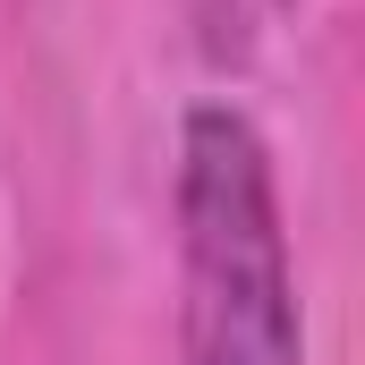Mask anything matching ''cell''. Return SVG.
I'll use <instances>...</instances> for the list:
<instances>
[{
	"label": "cell",
	"mask_w": 365,
	"mask_h": 365,
	"mask_svg": "<svg viewBox=\"0 0 365 365\" xmlns=\"http://www.w3.org/2000/svg\"><path fill=\"white\" fill-rule=\"evenodd\" d=\"M179 340L187 365H306L297 255L264 128L238 102L179 119Z\"/></svg>",
	"instance_id": "6da1fadb"
},
{
	"label": "cell",
	"mask_w": 365,
	"mask_h": 365,
	"mask_svg": "<svg viewBox=\"0 0 365 365\" xmlns=\"http://www.w3.org/2000/svg\"><path fill=\"white\" fill-rule=\"evenodd\" d=\"M280 9H289V0H195V26H204L212 51H247Z\"/></svg>",
	"instance_id": "7a4b0ae2"
}]
</instances>
